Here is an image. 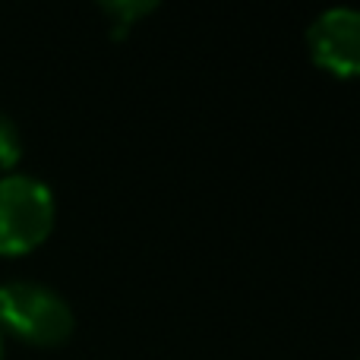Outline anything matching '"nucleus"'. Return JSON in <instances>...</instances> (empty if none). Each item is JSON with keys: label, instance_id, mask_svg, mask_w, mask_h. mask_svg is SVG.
<instances>
[{"label": "nucleus", "instance_id": "f257e3e1", "mask_svg": "<svg viewBox=\"0 0 360 360\" xmlns=\"http://www.w3.org/2000/svg\"><path fill=\"white\" fill-rule=\"evenodd\" d=\"M76 329L70 304L48 285L38 281H6L0 285V332L35 348H57Z\"/></svg>", "mask_w": 360, "mask_h": 360}, {"label": "nucleus", "instance_id": "423d86ee", "mask_svg": "<svg viewBox=\"0 0 360 360\" xmlns=\"http://www.w3.org/2000/svg\"><path fill=\"white\" fill-rule=\"evenodd\" d=\"M0 360H4V332H0Z\"/></svg>", "mask_w": 360, "mask_h": 360}, {"label": "nucleus", "instance_id": "7ed1b4c3", "mask_svg": "<svg viewBox=\"0 0 360 360\" xmlns=\"http://www.w3.org/2000/svg\"><path fill=\"white\" fill-rule=\"evenodd\" d=\"M307 48L316 67L338 79L360 76V10L332 6L307 29Z\"/></svg>", "mask_w": 360, "mask_h": 360}, {"label": "nucleus", "instance_id": "f03ea898", "mask_svg": "<svg viewBox=\"0 0 360 360\" xmlns=\"http://www.w3.org/2000/svg\"><path fill=\"white\" fill-rule=\"evenodd\" d=\"M54 193L32 174L0 177V256H25L54 228Z\"/></svg>", "mask_w": 360, "mask_h": 360}, {"label": "nucleus", "instance_id": "20e7f679", "mask_svg": "<svg viewBox=\"0 0 360 360\" xmlns=\"http://www.w3.org/2000/svg\"><path fill=\"white\" fill-rule=\"evenodd\" d=\"M155 6H158L155 0H114V4H108V0H105V4H101V13H105V16L117 25V29H114V35L124 38L127 29H130L133 22H139L146 13H152Z\"/></svg>", "mask_w": 360, "mask_h": 360}, {"label": "nucleus", "instance_id": "39448f33", "mask_svg": "<svg viewBox=\"0 0 360 360\" xmlns=\"http://www.w3.org/2000/svg\"><path fill=\"white\" fill-rule=\"evenodd\" d=\"M22 158V133L16 120L0 111V171H10Z\"/></svg>", "mask_w": 360, "mask_h": 360}]
</instances>
